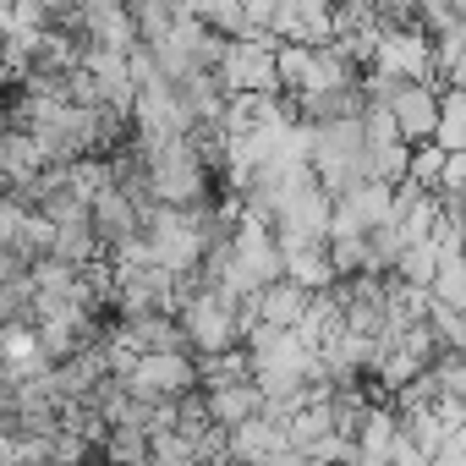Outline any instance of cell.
Returning a JSON list of instances; mask_svg holds the SVG:
<instances>
[{
	"label": "cell",
	"mask_w": 466,
	"mask_h": 466,
	"mask_svg": "<svg viewBox=\"0 0 466 466\" xmlns=\"http://www.w3.org/2000/svg\"><path fill=\"white\" fill-rule=\"evenodd\" d=\"M148 148V181H154V198L159 203H203L208 192V165L203 154L192 148V137H159V143H143Z\"/></svg>",
	"instance_id": "cell-1"
},
{
	"label": "cell",
	"mask_w": 466,
	"mask_h": 466,
	"mask_svg": "<svg viewBox=\"0 0 466 466\" xmlns=\"http://www.w3.org/2000/svg\"><path fill=\"white\" fill-rule=\"evenodd\" d=\"M280 45L286 39H275V34L225 39V56H219L225 94H286L280 88Z\"/></svg>",
	"instance_id": "cell-2"
},
{
	"label": "cell",
	"mask_w": 466,
	"mask_h": 466,
	"mask_svg": "<svg viewBox=\"0 0 466 466\" xmlns=\"http://www.w3.org/2000/svg\"><path fill=\"white\" fill-rule=\"evenodd\" d=\"M143 242H148V253H154L165 269H198V264L208 258L203 225L187 219V208H176V203H154V208H148Z\"/></svg>",
	"instance_id": "cell-3"
},
{
	"label": "cell",
	"mask_w": 466,
	"mask_h": 466,
	"mask_svg": "<svg viewBox=\"0 0 466 466\" xmlns=\"http://www.w3.org/2000/svg\"><path fill=\"white\" fill-rule=\"evenodd\" d=\"M198 384H203V368L187 351H148L132 373V390L148 400H176V395H192Z\"/></svg>",
	"instance_id": "cell-4"
},
{
	"label": "cell",
	"mask_w": 466,
	"mask_h": 466,
	"mask_svg": "<svg viewBox=\"0 0 466 466\" xmlns=\"http://www.w3.org/2000/svg\"><path fill=\"white\" fill-rule=\"evenodd\" d=\"M390 110H395V127H400V137L417 148V143H433L439 137V110H444V94L433 88V83H395V94H390Z\"/></svg>",
	"instance_id": "cell-5"
},
{
	"label": "cell",
	"mask_w": 466,
	"mask_h": 466,
	"mask_svg": "<svg viewBox=\"0 0 466 466\" xmlns=\"http://www.w3.org/2000/svg\"><path fill=\"white\" fill-rule=\"evenodd\" d=\"M313 297H319V291H308V286H297V280L286 275V280H275V286H264V291L253 297V313H258V324L302 329V319L313 313Z\"/></svg>",
	"instance_id": "cell-6"
},
{
	"label": "cell",
	"mask_w": 466,
	"mask_h": 466,
	"mask_svg": "<svg viewBox=\"0 0 466 466\" xmlns=\"http://www.w3.org/2000/svg\"><path fill=\"white\" fill-rule=\"evenodd\" d=\"M45 165H50L45 143L28 127H6V137H0V176H6V192H23Z\"/></svg>",
	"instance_id": "cell-7"
},
{
	"label": "cell",
	"mask_w": 466,
	"mask_h": 466,
	"mask_svg": "<svg viewBox=\"0 0 466 466\" xmlns=\"http://www.w3.org/2000/svg\"><path fill=\"white\" fill-rule=\"evenodd\" d=\"M280 39L286 45H335V0H286Z\"/></svg>",
	"instance_id": "cell-8"
},
{
	"label": "cell",
	"mask_w": 466,
	"mask_h": 466,
	"mask_svg": "<svg viewBox=\"0 0 466 466\" xmlns=\"http://www.w3.org/2000/svg\"><path fill=\"white\" fill-rule=\"evenodd\" d=\"M208 406L219 428H242L253 417H264V384L258 379H230V384H208Z\"/></svg>",
	"instance_id": "cell-9"
},
{
	"label": "cell",
	"mask_w": 466,
	"mask_h": 466,
	"mask_svg": "<svg viewBox=\"0 0 466 466\" xmlns=\"http://www.w3.org/2000/svg\"><path fill=\"white\" fill-rule=\"evenodd\" d=\"M187 12H192L198 23H208L214 34H225V39H248V34H253L242 0H187Z\"/></svg>",
	"instance_id": "cell-10"
},
{
	"label": "cell",
	"mask_w": 466,
	"mask_h": 466,
	"mask_svg": "<svg viewBox=\"0 0 466 466\" xmlns=\"http://www.w3.org/2000/svg\"><path fill=\"white\" fill-rule=\"evenodd\" d=\"M444 154H466V94L461 88H444V110H439V137H433Z\"/></svg>",
	"instance_id": "cell-11"
},
{
	"label": "cell",
	"mask_w": 466,
	"mask_h": 466,
	"mask_svg": "<svg viewBox=\"0 0 466 466\" xmlns=\"http://www.w3.org/2000/svg\"><path fill=\"white\" fill-rule=\"evenodd\" d=\"M444 159H450V154H444L439 143H417V148H411V181H417L422 192H439V187H444Z\"/></svg>",
	"instance_id": "cell-12"
},
{
	"label": "cell",
	"mask_w": 466,
	"mask_h": 466,
	"mask_svg": "<svg viewBox=\"0 0 466 466\" xmlns=\"http://www.w3.org/2000/svg\"><path fill=\"white\" fill-rule=\"evenodd\" d=\"M444 198H461L466 192V154H450L444 159V187H439Z\"/></svg>",
	"instance_id": "cell-13"
},
{
	"label": "cell",
	"mask_w": 466,
	"mask_h": 466,
	"mask_svg": "<svg viewBox=\"0 0 466 466\" xmlns=\"http://www.w3.org/2000/svg\"><path fill=\"white\" fill-rule=\"evenodd\" d=\"M351 466H390V461H384V455H357Z\"/></svg>",
	"instance_id": "cell-14"
},
{
	"label": "cell",
	"mask_w": 466,
	"mask_h": 466,
	"mask_svg": "<svg viewBox=\"0 0 466 466\" xmlns=\"http://www.w3.org/2000/svg\"><path fill=\"white\" fill-rule=\"evenodd\" d=\"M127 6H132V0H127Z\"/></svg>",
	"instance_id": "cell-15"
}]
</instances>
